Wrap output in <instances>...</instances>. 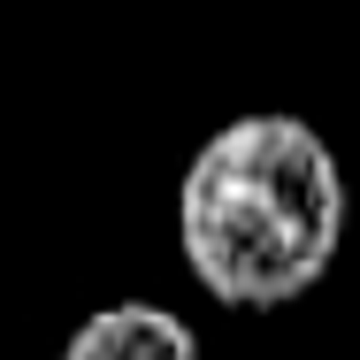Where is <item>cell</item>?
I'll use <instances>...</instances> for the list:
<instances>
[{"label": "cell", "instance_id": "6da1fadb", "mask_svg": "<svg viewBox=\"0 0 360 360\" xmlns=\"http://www.w3.org/2000/svg\"><path fill=\"white\" fill-rule=\"evenodd\" d=\"M176 245L192 284L269 314L330 276L345 245V169L299 115H230L176 184Z\"/></svg>", "mask_w": 360, "mask_h": 360}, {"label": "cell", "instance_id": "7a4b0ae2", "mask_svg": "<svg viewBox=\"0 0 360 360\" xmlns=\"http://www.w3.org/2000/svg\"><path fill=\"white\" fill-rule=\"evenodd\" d=\"M62 360H200V338L176 307H153V299H115L100 314H84L70 330Z\"/></svg>", "mask_w": 360, "mask_h": 360}]
</instances>
